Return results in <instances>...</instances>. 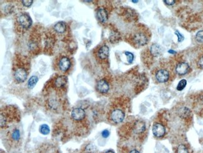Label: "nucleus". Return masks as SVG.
<instances>
[{"instance_id": "obj_1", "label": "nucleus", "mask_w": 203, "mask_h": 153, "mask_svg": "<svg viewBox=\"0 0 203 153\" xmlns=\"http://www.w3.org/2000/svg\"><path fill=\"white\" fill-rule=\"evenodd\" d=\"M31 71V60L27 55L15 53L13 57L12 74L17 84L25 82Z\"/></svg>"}, {"instance_id": "obj_2", "label": "nucleus", "mask_w": 203, "mask_h": 153, "mask_svg": "<svg viewBox=\"0 0 203 153\" xmlns=\"http://www.w3.org/2000/svg\"><path fill=\"white\" fill-rule=\"evenodd\" d=\"M45 30L40 24H36L31 28L28 41V50L30 55L36 56L43 53Z\"/></svg>"}, {"instance_id": "obj_3", "label": "nucleus", "mask_w": 203, "mask_h": 153, "mask_svg": "<svg viewBox=\"0 0 203 153\" xmlns=\"http://www.w3.org/2000/svg\"><path fill=\"white\" fill-rule=\"evenodd\" d=\"M149 38V30L141 25L136 26L125 36V40L136 48L146 45Z\"/></svg>"}, {"instance_id": "obj_4", "label": "nucleus", "mask_w": 203, "mask_h": 153, "mask_svg": "<svg viewBox=\"0 0 203 153\" xmlns=\"http://www.w3.org/2000/svg\"><path fill=\"white\" fill-rule=\"evenodd\" d=\"M74 67V60L67 52L59 53L53 62V69L59 74L67 75L71 73Z\"/></svg>"}, {"instance_id": "obj_5", "label": "nucleus", "mask_w": 203, "mask_h": 153, "mask_svg": "<svg viewBox=\"0 0 203 153\" xmlns=\"http://www.w3.org/2000/svg\"><path fill=\"white\" fill-rule=\"evenodd\" d=\"M33 20L27 12H22L16 15L14 18V29L16 34L23 35L32 26Z\"/></svg>"}, {"instance_id": "obj_6", "label": "nucleus", "mask_w": 203, "mask_h": 153, "mask_svg": "<svg viewBox=\"0 0 203 153\" xmlns=\"http://www.w3.org/2000/svg\"><path fill=\"white\" fill-rule=\"evenodd\" d=\"M51 28L56 35L58 40L61 39L62 41L66 43L73 40L70 26L66 22L63 21L58 22Z\"/></svg>"}, {"instance_id": "obj_7", "label": "nucleus", "mask_w": 203, "mask_h": 153, "mask_svg": "<svg viewBox=\"0 0 203 153\" xmlns=\"http://www.w3.org/2000/svg\"><path fill=\"white\" fill-rule=\"evenodd\" d=\"M94 55L99 63L105 65L110 56V48L106 45H101L94 50Z\"/></svg>"}, {"instance_id": "obj_8", "label": "nucleus", "mask_w": 203, "mask_h": 153, "mask_svg": "<svg viewBox=\"0 0 203 153\" xmlns=\"http://www.w3.org/2000/svg\"><path fill=\"white\" fill-rule=\"evenodd\" d=\"M106 6H101L96 10V16L98 22L103 25L106 24L109 19V12Z\"/></svg>"}, {"instance_id": "obj_9", "label": "nucleus", "mask_w": 203, "mask_h": 153, "mask_svg": "<svg viewBox=\"0 0 203 153\" xmlns=\"http://www.w3.org/2000/svg\"><path fill=\"white\" fill-rule=\"evenodd\" d=\"M120 15L124 21L127 22H136L138 20V15L136 12L130 8H123L120 10Z\"/></svg>"}, {"instance_id": "obj_10", "label": "nucleus", "mask_w": 203, "mask_h": 153, "mask_svg": "<svg viewBox=\"0 0 203 153\" xmlns=\"http://www.w3.org/2000/svg\"><path fill=\"white\" fill-rule=\"evenodd\" d=\"M52 82L55 88L57 89L63 88L68 82V76L57 74L52 79Z\"/></svg>"}, {"instance_id": "obj_11", "label": "nucleus", "mask_w": 203, "mask_h": 153, "mask_svg": "<svg viewBox=\"0 0 203 153\" xmlns=\"http://www.w3.org/2000/svg\"><path fill=\"white\" fill-rule=\"evenodd\" d=\"M107 31L109 32L108 34V38L110 43L115 44L118 43L121 40V33L116 28L113 26H110L108 27Z\"/></svg>"}, {"instance_id": "obj_12", "label": "nucleus", "mask_w": 203, "mask_h": 153, "mask_svg": "<svg viewBox=\"0 0 203 153\" xmlns=\"http://www.w3.org/2000/svg\"><path fill=\"white\" fill-rule=\"evenodd\" d=\"M169 77V72L166 69H160L156 72L155 78L159 83H165L168 82Z\"/></svg>"}, {"instance_id": "obj_13", "label": "nucleus", "mask_w": 203, "mask_h": 153, "mask_svg": "<svg viewBox=\"0 0 203 153\" xmlns=\"http://www.w3.org/2000/svg\"><path fill=\"white\" fill-rule=\"evenodd\" d=\"M125 117L124 112L121 109H115L111 113L110 118L111 121L116 124L121 123Z\"/></svg>"}, {"instance_id": "obj_14", "label": "nucleus", "mask_w": 203, "mask_h": 153, "mask_svg": "<svg viewBox=\"0 0 203 153\" xmlns=\"http://www.w3.org/2000/svg\"><path fill=\"white\" fill-rule=\"evenodd\" d=\"M71 118L76 121H81L86 117V112L84 109L81 108H74L71 112Z\"/></svg>"}, {"instance_id": "obj_15", "label": "nucleus", "mask_w": 203, "mask_h": 153, "mask_svg": "<svg viewBox=\"0 0 203 153\" xmlns=\"http://www.w3.org/2000/svg\"><path fill=\"white\" fill-rule=\"evenodd\" d=\"M96 89L101 93H106L110 90V84L105 79H100L96 84Z\"/></svg>"}, {"instance_id": "obj_16", "label": "nucleus", "mask_w": 203, "mask_h": 153, "mask_svg": "<svg viewBox=\"0 0 203 153\" xmlns=\"http://www.w3.org/2000/svg\"><path fill=\"white\" fill-rule=\"evenodd\" d=\"M153 133L156 137H161L165 136L166 133V129L162 124L156 123L153 127Z\"/></svg>"}, {"instance_id": "obj_17", "label": "nucleus", "mask_w": 203, "mask_h": 153, "mask_svg": "<svg viewBox=\"0 0 203 153\" xmlns=\"http://www.w3.org/2000/svg\"><path fill=\"white\" fill-rule=\"evenodd\" d=\"M149 55L153 58L158 57L161 55L162 53V50L161 46L158 44L154 43L150 46V48L149 50Z\"/></svg>"}, {"instance_id": "obj_18", "label": "nucleus", "mask_w": 203, "mask_h": 153, "mask_svg": "<svg viewBox=\"0 0 203 153\" xmlns=\"http://www.w3.org/2000/svg\"><path fill=\"white\" fill-rule=\"evenodd\" d=\"M189 69V65L186 62L179 63L176 67V72L180 75L186 74Z\"/></svg>"}, {"instance_id": "obj_19", "label": "nucleus", "mask_w": 203, "mask_h": 153, "mask_svg": "<svg viewBox=\"0 0 203 153\" xmlns=\"http://www.w3.org/2000/svg\"><path fill=\"white\" fill-rule=\"evenodd\" d=\"M146 129L145 123L141 121H137L134 122L133 131L136 134H141L144 132Z\"/></svg>"}, {"instance_id": "obj_20", "label": "nucleus", "mask_w": 203, "mask_h": 153, "mask_svg": "<svg viewBox=\"0 0 203 153\" xmlns=\"http://www.w3.org/2000/svg\"><path fill=\"white\" fill-rule=\"evenodd\" d=\"M14 11V6L11 3H7L3 7L1 8V16L3 14V17H7L11 13Z\"/></svg>"}, {"instance_id": "obj_21", "label": "nucleus", "mask_w": 203, "mask_h": 153, "mask_svg": "<svg viewBox=\"0 0 203 153\" xmlns=\"http://www.w3.org/2000/svg\"><path fill=\"white\" fill-rule=\"evenodd\" d=\"M179 115L182 118H187L188 117L190 116L191 112V110L186 107H183L182 108H181L179 111Z\"/></svg>"}, {"instance_id": "obj_22", "label": "nucleus", "mask_w": 203, "mask_h": 153, "mask_svg": "<svg viewBox=\"0 0 203 153\" xmlns=\"http://www.w3.org/2000/svg\"><path fill=\"white\" fill-rule=\"evenodd\" d=\"M38 80H39V79H38V77L37 76H36V75L31 76L28 79V88H33L35 87V85H36Z\"/></svg>"}, {"instance_id": "obj_23", "label": "nucleus", "mask_w": 203, "mask_h": 153, "mask_svg": "<svg viewBox=\"0 0 203 153\" xmlns=\"http://www.w3.org/2000/svg\"><path fill=\"white\" fill-rule=\"evenodd\" d=\"M39 131L41 134L47 135L50 132V128L47 124H42L40 126Z\"/></svg>"}, {"instance_id": "obj_24", "label": "nucleus", "mask_w": 203, "mask_h": 153, "mask_svg": "<svg viewBox=\"0 0 203 153\" xmlns=\"http://www.w3.org/2000/svg\"><path fill=\"white\" fill-rule=\"evenodd\" d=\"M96 151H97L96 147L92 144H89L87 145L86 147H85L84 152L85 153H96Z\"/></svg>"}, {"instance_id": "obj_25", "label": "nucleus", "mask_w": 203, "mask_h": 153, "mask_svg": "<svg viewBox=\"0 0 203 153\" xmlns=\"http://www.w3.org/2000/svg\"><path fill=\"white\" fill-rule=\"evenodd\" d=\"M20 137H21V134H20V130L18 129H15L11 133L12 139L15 141H18L20 140Z\"/></svg>"}, {"instance_id": "obj_26", "label": "nucleus", "mask_w": 203, "mask_h": 153, "mask_svg": "<svg viewBox=\"0 0 203 153\" xmlns=\"http://www.w3.org/2000/svg\"><path fill=\"white\" fill-rule=\"evenodd\" d=\"M20 2L22 5V8L25 7L26 8H29L31 7L34 2L33 0H23V1H20Z\"/></svg>"}, {"instance_id": "obj_27", "label": "nucleus", "mask_w": 203, "mask_h": 153, "mask_svg": "<svg viewBox=\"0 0 203 153\" xmlns=\"http://www.w3.org/2000/svg\"><path fill=\"white\" fill-rule=\"evenodd\" d=\"M187 85V81L185 79H182L181 80L179 81L177 85V90L179 91L183 90L186 86Z\"/></svg>"}, {"instance_id": "obj_28", "label": "nucleus", "mask_w": 203, "mask_h": 153, "mask_svg": "<svg viewBox=\"0 0 203 153\" xmlns=\"http://www.w3.org/2000/svg\"><path fill=\"white\" fill-rule=\"evenodd\" d=\"M176 153H189V151L185 145L180 144L177 148Z\"/></svg>"}, {"instance_id": "obj_29", "label": "nucleus", "mask_w": 203, "mask_h": 153, "mask_svg": "<svg viewBox=\"0 0 203 153\" xmlns=\"http://www.w3.org/2000/svg\"><path fill=\"white\" fill-rule=\"evenodd\" d=\"M196 40L199 43H203V30H201L196 33Z\"/></svg>"}, {"instance_id": "obj_30", "label": "nucleus", "mask_w": 203, "mask_h": 153, "mask_svg": "<svg viewBox=\"0 0 203 153\" xmlns=\"http://www.w3.org/2000/svg\"><path fill=\"white\" fill-rule=\"evenodd\" d=\"M124 54H125V55L127 57V61H128V62L129 64H132V62L134 60V55L132 53L129 52H124Z\"/></svg>"}, {"instance_id": "obj_31", "label": "nucleus", "mask_w": 203, "mask_h": 153, "mask_svg": "<svg viewBox=\"0 0 203 153\" xmlns=\"http://www.w3.org/2000/svg\"><path fill=\"white\" fill-rule=\"evenodd\" d=\"M175 35H176L177 36H178V42H182L183 40H184V37L178 31V30H176V31H175Z\"/></svg>"}, {"instance_id": "obj_32", "label": "nucleus", "mask_w": 203, "mask_h": 153, "mask_svg": "<svg viewBox=\"0 0 203 153\" xmlns=\"http://www.w3.org/2000/svg\"><path fill=\"white\" fill-rule=\"evenodd\" d=\"M197 65L200 69H203V55L199 58L197 62Z\"/></svg>"}, {"instance_id": "obj_33", "label": "nucleus", "mask_w": 203, "mask_h": 153, "mask_svg": "<svg viewBox=\"0 0 203 153\" xmlns=\"http://www.w3.org/2000/svg\"><path fill=\"white\" fill-rule=\"evenodd\" d=\"M109 136H110V132H109L108 130L105 129L102 132V136L104 138H107Z\"/></svg>"}, {"instance_id": "obj_34", "label": "nucleus", "mask_w": 203, "mask_h": 153, "mask_svg": "<svg viewBox=\"0 0 203 153\" xmlns=\"http://www.w3.org/2000/svg\"><path fill=\"white\" fill-rule=\"evenodd\" d=\"M164 2L168 5H173L175 3V1H174V0H169H169H165Z\"/></svg>"}, {"instance_id": "obj_35", "label": "nucleus", "mask_w": 203, "mask_h": 153, "mask_svg": "<svg viewBox=\"0 0 203 153\" xmlns=\"http://www.w3.org/2000/svg\"><path fill=\"white\" fill-rule=\"evenodd\" d=\"M129 153H139V152L138 151H137V150H133V151H131Z\"/></svg>"}, {"instance_id": "obj_36", "label": "nucleus", "mask_w": 203, "mask_h": 153, "mask_svg": "<svg viewBox=\"0 0 203 153\" xmlns=\"http://www.w3.org/2000/svg\"><path fill=\"white\" fill-rule=\"evenodd\" d=\"M168 52H169V53H171V54H175V53H176V52H174V51L171 50H169V51H168Z\"/></svg>"}, {"instance_id": "obj_37", "label": "nucleus", "mask_w": 203, "mask_h": 153, "mask_svg": "<svg viewBox=\"0 0 203 153\" xmlns=\"http://www.w3.org/2000/svg\"><path fill=\"white\" fill-rule=\"evenodd\" d=\"M105 153H115V152L113 151H108L106 152Z\"/></svg>"}, {"instance_id": "obj_38", "label": "nucleus", "mask_w": 203, "mask_h": 153, "mask_svg": "<svg viewBox=\"0 0 203 153\" xmlns=\"http://www.w3.org/2000/svg\"><path fill=\"white\" fill-rule=\"evenodd\" d=\"M132 2H133V3H138V1H134V0H133V1H132Z\"/></svg>"}]
</instances>
